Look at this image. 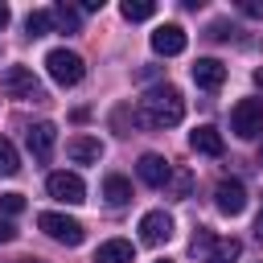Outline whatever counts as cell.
<instances>
[{
    "mask_svg": "<svg viewBox=\"0 0 263 263\" xmlns=\"http://www.w3.org/2000/svg\"><path fill=\"white\" fill-rule=\"evenodd\" d=\"M185 119V99L177 86L160 82L152 90H144V99L136 103V123L140 127H173Z\"/></svg>",
    "mask_w": 263,
    "mask_h": 263,
    "instance_id": "cell-1",
    "label": "cell"
},
{
    "mask_svg": "<svg viewBox=\"0 0 263 263\" xmlns=\"http://www.w3.org/2000/svg\"><path fill=\"white\" fill-rule=\"evenodd\" d=\"M45 70H49V78L58 86H78L86 78V66H82V58L74 49H49L45 53Z\"/></svg>",
    "mask_w": 263,
    "mask_h": 263,
    "instance_id": "cell-2",
    "label": "cell"
},
{
    "mask_svg": "<svg viewBox=\"0 0 263 263\" xmlns=\"http://www.w3.org/2000/svg\"><path fill=\"white\" fill-rule=\"evenodd\" d=\"M0 90L12 95V99H33V103L45 99V90H41V82H37V74H33L29 66H4V74H0Z\"/></svg>",
    "mask_w": 263,
    "mask_h": 263,
    "instance_id": "cell-3",
    "label": "cell"
},
{
    "mask_svg": "<svg viewBox=\"0 0 263 263\" xmlns=\"http://www.w3.org/2000/svg\"><path fill=\"white\" fill-rule=\"evenodd\" d=\"M230 132L238 140H255L263 132V99H238L230 111Z\"/></svg>",
    "mask_w": 263,
    "mask_h": 263,
    "instance_id": "cell-4",
    "label": "cell"
},
{
    "mask_svg": "<svg viewBox=\"0 0 263 263\" xmlns=\"http://www.w3.org/2000/svg\"><path fill=\"white\" fill-rule=\"evenodd\" d=\"M37 226H41V230H45L53 242H66V247H78V242L86 238L82 222H74V218H66V214H53V210L37 214Z\"/></svg>",
    "mask_w": 263,
    "mask_h": 263,
    "instance_id": "cell-5",
    "label": "cell"
},
{
    "mask_svg": "<svg viewBox=\"0 0 263 263\" xmlns=\"http://www.w3.org/2000/svg\"><path fill=\"white\" fill-rule=\"evenodd\" d=\"M45 189H49L53 201H66V205L86 201V185H82L78 173H49V177H45Z\"/></svg>",
    "mask_w": 263,
    "mask_h": 263,
    "instance_id": "cell-6",
    "label": "cell"
},
{
    "mask_svg": "<svg viewBox=\"0 0 263 263\" xmlns=\"http://www.w3.org/2000/svg\"><path fill=\"white\" fill-rule=\"evenodd\" d=\"M214 205H218L226 218H238V214L247 210V185H242L238 177H222L218 189H214Z\"/></svg>",
    "mask_w": 263,
    "mask_h": 263,
    "instance_id": "cell-7",
    "label": "cell"
},
{
    "mask_svg": "<svg viewBox=\"0 0 263 263\" xmlns=\"http://www.w3.org/2000/svg\"><path fill=\"white\" fill-rule=\"evenodd\" d=\"M25 144H29V152H33V160H49L53 156V144H58V127L49 123V119H41V123H33L29 132H25Z\"/></svg>",
    "mask_w": 263,
    "mask_h": 263,
    "instance_id": "cell-8",
    "label": "cell"
},
{
    "mask_svg": "<svg viewBox=\"0 0 263 263\" xmlns=\"http://www.w3.org/2000/svg\"><path fill=\"white\" fill-rule=\"evenodd\" d=\"M136 173H140V181L152 185V189H168V181H173V164H168L164 156H156V152H144L140 164H136Z\"/></svg>",
    "mask_w": 263,
    "mask_h": 263,
    "instance_id": "cell-9",
    "label": "cell"
},
{
    "mask_svg": "<svg viewBox=\"0 0 263 263\" xmlns=\"http://www.w3.org/2000/svg\"><path fill=\"white\" fill-rule=\"evenodd\" d=\"M168 238H173V218H168L164 210H148V214L140 218V242L160 247V242H168Z\"/></svg>",
    "mask_w": 263,
    "mask_h": 263,
    "instance_id": "cell-10",
    "label": "cell"
},
{
    "mask_svg": "<svg viewBox=\"0 0 263 263\" xmlns=\"http://www.w3.org/2000/svg\"><path fill=\"white\" fill-rule=\"evenodd\" d=\"M185 45H189V37H185L181 25H160V29L152 33V49H156L160 58H177V53H185Z\"/></svg>",
    "mask_w": 263,
    "mask_h": 263,
    "instance_id": "cell-11",
    "label": "cell"
},
{
    "mask_svg": "<svg viewBox=\"0 0 263 263\" xmlns=\"http://www.w3.org/2000/svg\"><path fill=\"white\" fill-rule=\"evenodd\" d=\"M193 82H197L201 90H218V86L226 82V66H222L218 58H197V62H193Z\"/></svg>",
    "mask_w": 263,
    "mask_h": 263,
    "instance_id": "cell-12",
    "label": "cell"
},
{
    "mask_svg": "<svg viewBox=\"0 0 263 263\" xmlns=\"http://www.w3.org/2000/svg\"><path fill=\"white\" fill-rule=\"evenodd\" d=\"M66 156H70L74 164H99L103 144H99L95 136H70V140H66Z\"/></svg>",
    "mask_w": 263,
    "mask_h": 263,
    "instance_id": "cell-13",
    "label": "cell"
},
{
    "mask_svg": "<svg viewBox=\"0 0 263 263\" xmlns=\"http://www.w3.org/2000/svg\"><path fill=\"white\" fill-rule=\"evenodd\" d=\"M189 148L201 152V156H222V136H218V127H210V123L193 127V132H189Z\"/></svg>",
    "mask_w": 263,
    "mask_h": 263,
    "instance_id": "cell-14",
    "label": "cell"
},
{
    "mask_svg": "<svg viewBox=\"0 0 263 263\" xmlns=\"http://www.w3.org/2000/svg\"><path fill=\"white\" fill-rule=\"evenodd\" d=\"M132 259H136V247L127 238H107L95 251V263H132Z\"/></svg>",
    "mask_w": 263,
    "mask_h": 263,
    "instance_id": "cell-15",
    "label": "cell"
},
{
    "mask_svg": "<svg viewBox=\"0 0 263 263\" xmlns=\"http://www.w3.org/2000/svg\"><path fill=\"white\" fill-rule=\"evenodd\" d=\"M103 197H107L111 205H127V201H132V181L119 177V173H111V177L103 181Z\"/></svg>",
    "mask_w": 263,
    "mask_h": 263,
    "instance_id": "cell-16",
    "label": "cell"
},
{
    "mask_svg": "<svg viewBox=\"0 0 263 263\" xmlns=\"http://www.w3.org/2000/svg\"><path fill=\"white\" fill-rule=\"evenodd\" d=\"M25 33H29V37H45V33H53V8H37V12H29V16H25Z\"/></svg>",
    "mask_w": 263,
    "mask_h": 263,
    "instance_id": "cell-17",
    "label": "cell"
},
{
    "mask_svg": "<svg viewBox=\"0 0 263 263\" xmlns=\"http://www.w3.org/2000/svg\"><path fill=\"white\" fill-rule=\"evenodd\" d=\"M238 255H242L238 238H214V247H210V263H234Z\"/></svg>",
    "mask_w": 263,
    "mask_h": 263,
    "instance_id": "cell-18",
    "label": "cell"
},
{
    "mask_svg": "<svg viewBox=\"0 0 263 263\" xmlns=\"http://www.w3.org/2000/svg\"><path fill=\"white\" fill-rule=\"evenodd\" d=\"M119 12H123V21H148V16H156V4L152 0H123Z\"/></svg>",
    "mask_w": 263,
    "mask_h": 263,
    "instance_id": "cell-19",
    "label": "cell"
},
{
    "mask_svg": "<svg viewBox=\"0 0 263 263\" xmlns=\"http://www.w3.org/2000/svg\"><path fill=\"white\" fill-rule=\"evenodd\" d=\"M16 168H21V156H16L12 140H4V136H0V177H12Z\"/></svg>",
    "mask_w": 263,
    "mask_h": 263,
    "instance_id": "cell-20",
    "label": "cell"
},
{
    "mask_svg": "<svg viewBox=\"0 0 263 263\" xmlns=\"http://www.w3.org/2000/svg\"><path fill=\"white\" fill-rule=\"evenodd\" d=\"M53 25H58L62 33H78V12L66 8V4H53Z\"/></svg>",
    "mask_w": 263,
    "mask_h": 263,
    "instance_id": "cell-21",
    "label": "cell"
},
{
    "mask_svg": "<svg viewBox=\"0 0 263 263\" xmlns=\"http://www.w3.org/2000/svg\"><path fill=\"white\" fill-rule=\"evenodd\" d=\"M210 247H214V234H210L205 226H197V234L189 238V251H193V255H205V259H210Z\"/></svg>",
    "mask_w": 263,
    "mask_h": 263,
    "instance_id": "cell-22",
    "label": "cell"
},
{
    "mask_svg": "<svg viewBox=\"0 0 263 263\" xmlns=\"http://www.w3.org/2000/svg\"><path fill=\"white\" fill-rule=\"evenodd\" d=\"M168 189H173V197H181V201H185V197H189V189H193V177H189V173L181 168V173H173Z\"/></svg>",
    "mask_w": 263,
    "mask_h": 263,
    "instance_id": "cell-23",
    "label": "cell"
},
{
    "mask_svg": "<svg viewBox=\"0 0 263 263\" xmlns=\"http://www.w3.org/2000/svg\"><path fill=\"white\" fill-rule=\"evenodd\" d=\"M21 210H25V197H21V193H0V214L12 218V214H21Z\"/></svg>",
    "mask_w": 263,
    "mask_h": 263,
    "instance_id": "cell-24",
    "label": "cell"
},
{
    "mask_svg": "<svg viewBox=\"0 0 263 263\" xmlns=\"http://www.w3.org/2000/svg\"><path fill=\"white\" fill-rule=\"evenodd\" d=\"M230 33H234V25H226V21H214V25H210V33H205V37H210V41H226V37H230Z\"/></svg>",
    "mask_w": 263,
    "mask_h": 263,
    "instance_id": "cell-25",
    "label": "cell"
},
{
    "mask_svg": "<svg viewBox=\"0 0 263 263\" xmlns=\"http://www.w3.org/2000/svg\"><path fill=\"white\" fill-rule=\"evenodd\" d=\"M238 8H242L247 16H255V21H263V0H242Z\"/></svg>",
    "mask_w": 263,
    "mask_h": 263,
    "instance_id": "cell-26",
    "label": "cell"
},
{
    "mask_svg": "<svg viewBox=\"0 0 263 263\" xmlns=\"http://www.w3.org/2000/svg\"><path fill=\"white\" fill-rule=\"evenodd\" d=\"M12 238H16V226L8 218H0V242H12Z\"/></svg>",
    "mask_w": 263,
    "mask_h": 263,
    "instance_id": "cell-27",
    "label": "cell"
},
{
    "mask_svg": "<svg viewBox=\"0 0 263 263\" xmlns=\"http://www.w3.org/2000/svg\"><path fill=\"white\" fill-rule=\"evenodd\" d=\"M8 21H12V12H8V4H0V33L8 29Z\"/></svg>",
    "mask_w": 263,
    "mask_h": 263,
    "instance_id": "cell-28",
    "label": "cell"
},
{
    "mask_svg": "<svg viewBox=\"0 0 263 263\" xmlns=\"http://www.w3.org/2000/svg\"><path fill=\"white\" fill-rule=\"evenodd\" d=\"M255 234H259V242H263V210H259V218H255Z\"/></svg>",
    "mask_w": 263,
    "mask_h": 263,
    "instance_id": "cell-29",
    "label": "cell"
},
{
    "mask_svg": "<svg viewBox=\"0 0 263 263\" xmlns=\"http://www.w3.org/2000/svg\"><path fill=\"white\" fill-rule=\"evenodd\" d=\"M255 82H259V86H263V70H255Z\"/></svg>",
    "mask_w": 263,
    "mask_h": 263,
    "instance_id": "cell-30",
    "label": "cell"
},
{
    "mask_svg": "<svg viewBox=\"0 0 263 263\" xmlns=\"http://www.w3.org/2000/svg\"><path fill=\"white\" fill-rule=\"evenodd\" d=\"M259 164H263V148H259Z\"/></svg>",
    "mask_w": 263,
    "mask_h": 263,
    "instance_id": "cell-31",
    "label": "cell"
},
{
    "mask_svg": "<svg viewBox=\"0 0 263 263\" xmlns=\"http://www.w3.org/2000/svg\"><path fill=\"white\" fill-rule=\"evenodd\" d=\"M156 263H173V259H156Z\"/></svg>",
    "mask_w": 263,
    "mask_h": 263,
    "instance_id": "cell-32",
    "label": "cell"
}]
</instances>
